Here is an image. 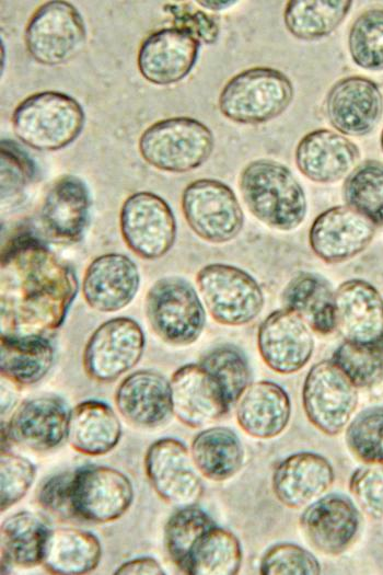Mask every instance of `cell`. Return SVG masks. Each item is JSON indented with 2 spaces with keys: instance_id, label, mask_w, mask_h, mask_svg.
Masks as SVG:
<instances>
[{
  "instance_id": "6da1fadb",
  "label": "cell",
  "mask_w": 383,
  "mask_h": 575,
  "mask_svg": "<svg viewBox=\"0 0 383 575\" xmlns=\"http://www.w3.org/2000/svg\"><path fill=\"white\" fill-rule=\"evenodd\" d=\"M77 291L74 272L46 245L27 234L12 240L1 263V334L46 337Z\"/></svg>"
},
{
  "instance_id": "7a4b0ae2",
  "label": "cell",
  "mask_w": 383,
  "mask_h": 575,
  "mask_svg": "<svg viewBox=\"0 0 383 575\" xmlns=\"http://www.w3.org/2000/svg\"><path fill=\"white\" fill-rule=\"evenodd\" d=\"M239 187L251 214L269 228L290 231L306 216L304 189L282 163L269 159L249 162L240 174Z\"/></svg>"
},
{
  "instance_id": "3957f363",
  "label": "cell",
  "mask_w": 383,
  "mask_h": 575,
  "mask_svg": "<svg viewBox=\"0 0 383 575\" xmlns=\"http://www.w3.org/2000/svg\"><path fill=\"white\" fill-rule=\"evenodd\" d=\"M15 136L38 151L60 150L81 134L85 114L72 96L43 91L24 99L12 114Z\"/></svg>"
},
{
  "instance_id": "277c9868",
  "label": "cell",
  "mask_w": 383,
  "mask_h": 575,
  "mask_svg": "<svg viewBox=\"0 0 383 575\" xmlns=\"http://www.w3.org/2000/svg\"><path fill=\"white\" fill-rule=\"evenodd\" d=\"M294 88L280 70L254 67L232 77L218 99L221 114L237 124L257 125L281 115L291 104Z\"/></svg>"
},
{
  "instance_id": "5b68a950",
  "label": "cell",
  "mask_w": 383,
  "mask_h": 575,
  "mask_svg": "<svg viewBox=\"0 0 383 575\" xmlns=\"http://www.w3.org/2000/svg\"><path fill=\"white\" fill-rule=\"evenodd\" d=\"M214 147L208 126L198 119L178 116L155 122L139 138V152L151 166L184 173L202 165Z\"/></svg>"
},
{
  "instance_id": "8992f818",
  "label": "cell",
  "mask_w": 383,
  "mask_h": 575,
  "mask_svg": "<svg viewBox=\"0 0 383 575\" xmlns=\"http://www.w3.org/2000/svg\"><path fill=\"white\" fill-rule=\"evenodd\" d=\"M148 321L155 334L172 345H189L201 334L206 311L195 288L179 277L156 280L146 297Z\"/></svg>"
},
{
  "instance_id": "52a82bcc",
  "label": "cell",
  "mask_w": 383,
  "mask_h": 575,
  "mask_svg": "<svg viewBox=\"0 0 383 575\" xmlns=\"http://www.w3.org/2000/svg\"><path fill=\"white\" fill-rule=\"evenodd\" d=\"M196 284L210 315L221 324H247L264 308L262 287L252 275L236 266L208 264L197 273Z\"/></svg>"
},
{
  "instance_id": "ba28073f",
  "label": "cell",
  "mask_w": 383,
  "mask_h": 575,
  "mask_svg": "<svg viewBox=\"0 0 383 575\" xmlns=\"http://www.w3.org/2000/svg\"><path fill=\"white\" fill-rule=\"evenodd\" d=\"M181 205L189 228L207 242H229L243 228L244 214L236 195L221 181L199 179L189 183Z\"/></svg>"
},
{
  "instance_id": "9c48e42d",
  "label": "cell",
  "mask_w": 383,
  "mask_h": 575,
  "mask_svg": "<svg viewBox=\"0 0 383 575\" xmlns=\"http://www.w3.org/2000/svg\"><path fill=\"white\" fill-rule=\"evenodd\" d=\"M86 41L84 21L74 5L48 1L31 16L24 33L30 55L39 64L56 66L76 57Z\"/></svg>"
},
{
  "instance_id": "30bf717a",
  "label": "cell",
  "mask_w": 383,
  "mask_h": 575,
  "mask_svg": "<svg viewBox=\"0 0 383 575\" xmlns=\"http://www.w3.org/2000/svg\"><path fill=\"white\" fill-rule=\"evenodd\" d=\"M302 402L310 422L327 435L339 434L358 404L357 387L330 359L315 364L307 372Z\"/></svg>"
},
{
  "instance_id": "8fae6325",
  "label": "cell",
  "mask_w": 383,
  "mask_h": 575,
  "mask_svg": "<svg viewBox=\"0 0 383 575\" xmlns=\"http://www.w3.org/2000/svg\"><path fill=\"white\" fill-rule=\"evenodd\" d=\"M119 226L127 246L146 260L162 257L175 242V216L169 204L152 192H137L126 198Z\"/></svg>"
},
{
  "instance_id": "7c38bea8",
  "label": "cell",
  "mask_w": 383,
  "mask_h": 575,
  "mask_svg": "<svg viewBox=\"0 0 383 575\" xmlns=\"http://www.w3.org/2000/svg\"><path fill=\"white\" fill-rule=\"evenodd\" d=\"M144 346V333L135 320L113 318L90 336L83 352L84 370L94 380L113 381L138 364Z\"/></svg>"
},
{
  "instance_id": "4fadbf2b",
  "label": "cell",
  "mask_w": 383,
  "mask_h": 575,
  "mask_svg": "<svg viewBox=\"0 0 383 575\" xmlns=\"http://www.w3.org/2000/svg\"><path fill=\"white\" fill-rule=\"evenodd\" d=\"M144 469L156 494L167 503L194 505L204 483L186 446L171 437L152 442L144 456Z\"/></svg>"
},
{
  "instance_id": "5bb4252c",
  "label": "cell",
  "mask_w": 383,
  "mask_h": 575,
  "mask_svg": "<svg viewBox=\"0 0 383 575\" xmlns=\"http://www.w3.org/2000/svg\"><path fill=\"white\" fill-rule=\"evenodd\" d=\"M134 499L131 481L123 472L103 465L76 471L73 502L78 517L105 524L121 517Z\"/></svg>"
},
{
  "instance_id": "9a60e30c",
  "label": "cell",
  "mask_w": 383,
  "mask_h": 575,
  "mask_svg": "<svg viewBox=\"0 0 383 575\" xmlns=\"http://www.w3.org/2000/svg\"><path fill=\"white\" fill-rule=\"evenodd\" d=\"M330 125L341 135L364 136L379 124L383 114V96L372 80L346 77L335 82L325 99Z\"/></svg>"
},
{
  "instance_id": "2e32d148",
  "label": "cell",
  "mask_w": 383,
  "mask_h": 575,
  "mask_svg": "<svg viewBox=\"0 0 383 575\" xmlns=\"http://www.w3.org/2000/svg\"><path fill=\"white\" fill-rule=\"evenodd\" d=\"M375 226L349 206H334L312 222L309 243L326 263H339L361 253L372 241Z\"/></svg>"
},
{
  "instance_id": "e0dca14e",
  "label": "cell",
  "mask_w": 383,
  "mask_h": 575,
  "mask_svg": "<svg viewBox=\"0 0 383 575\" xmlns=\"http://www.w3.org/2000/svg\"><path fill=\"white\" fill-rule=\"evenodd\" d=\"M200 42L187 30L173 26L150 34L141 44L137 65L141 76L158 85L182 81L194 68Z\"/></svg>"
},
{
  "instance_id": "ac0fdd59",
  "label": "cell",
  "mask_w": 383,
  "mask_h": 575,
  "mask_svg": "<svg viewBox=\"0 0 383 575\" xmlns=\"http://www.w3.org/2000/svg\"><path fill=\"white\" fill-rule=\"evenodd\" d=\"M259 354L279 373H293L310 360L314 340L310 326L288 309L271 312L259 325Z\"/></svg>"
},
{
  "instance_id": "d6986e66",
  "label": "cell",
  "mask_w": 383,
  "mask_h": 575,
  "mask_svg": "<svg viewBox=\"0 0 383 575\" xmlns=\"http://www.w3.org/2000/svg\"><path fill=\"white\" fill-rule=\"evenodd\" d=\"M70 411L56 396H38L21 403L2 429V437L21 447L45 451L67 437Z\"/></svg>"
},
{
  "instance_id": "ffe728a7",
  "label": "cell",
  "mask_w": 383,
  "mask_h": 575,
  "mask_svg": "<svg viewBox=\"0 0 383 575\" xmlns=\"http://www.w3.org/2000/svg\"><path fill=\"white\" fill-rule=\"evenodd\" d=\"M300 525L313 548L326 554H338L355 540L360 527V515L347 496L329 494L305 508Z\"/></svg>"
},
{
  "instance_id": "44dd1931",
  "label": "cell",
  "mask_w": 383,
  "mask_h": 575,
  "mask_svg": "<svg viewBox=\"0 0 383 575\" xmlns=\"http://www.w3.org/2000/svg\"><path fill=\"white\" fill-rule=\"evenodd\" d=\"M170 386L173 414L189 427L206 426L230 410L219 384L200 364L179 367Z\"/></svg>"
},
{
  "instance_id": "7402d4cb",
  "label": "cell",
  "mask_w": 383,
  "mask_h": 575,
  "mask_svg": "<svg viewBox=\"0 0 383 575\" xmlns=\"http://www.w3.org/2000/svg\"><path fill=\"white\" fill-rule=\"evenodd\" d=\"M140 285L136 263L121 253H106L88 266L82 294L85 302L101 312H115L128 306Z\"/></svg>"
},
{
  "instance_id": "603a6c76",
  "label": "cell",
  "mask_w": 383,
  "mask_h": 575,
  "mask_svg": "<svg viewBox=\"0 0 383 575\" xmlns=\"http://www.w3.org/2000/svg\"><path fill=\"white\" fill-rule=\"evenodd\" d=\"M360 151L344 135L326 128L304 135L294 151L299 171L315 183H334L348 175L357 164Z\"/></svg>"
},
{
  "instance_id": "cb8c5ba5",
  "label": "cell",
  "mask_w": 383,
  "mask_h": 575,
  "mask_svg": "<svg viewBox=\"0 0 383 575\" xmlns=\"http://www.w3.org/2000/svg\"><path fill=\"white\" fill-rule=\"evenodd\" d=\"M336 327L346 341L373 343L383 338V297L370 283L353 278L335 291Z\"/></svg>"
},
{
  "instance_id": "d4e9b609",
  "label": "cell",
  "mask_w": 383,
  "mask_h": 575,
  "mask_svg": "<svg viewBox=\"0 0 383 575\" xmlns=\"http://www.w3.org/2000/svg\"><path fill=\"white\" fill-rule=\"evenodd\" d=\"M91 198L85 183L78 176L66 174L48 189L40 209L45 231L65 242L78 241L88 225Z\"/></svg>"
},
{
  "instance_id": "484cf974",
  "label": "cell",
  "mask_w": 383,
  "mask_h": 575,
  "mask_svg": "<svg viewBox=\"0 0 383 575\" xmlns=\"http://www.w3.org/2000/svg\"><path fill=\"white\" fill-rule=\"evenodd\" d=\"M334 470L314 452H298L283 459L272 474V490L288 507H302L320 498L333 484Z\"/></svg>"
},
{
  "instance_id": "4316f807",
  "label": "cell",
  "mask_w": 383,
  "mask_h": 575,
  "mask_svg": "<svg viewBox=\"0 0 383 575\" xmlns=\"http://www.w3.org/2000/svg\"><path fill=\"white\" fill-rule=\"evenodd\" d=\"M115 404L132 424L159 426L173 413L170 381L153 370L135 371L118 386Z\"/></svg>"
},
{
  "instance_id": "83f0119b",
  "label": "cell",
  "mask_w": 383,
  "mask_h": 575,
  "mask_svg": "<svg viewBox=\"0 0 383 575\" xmlns=\"http://www.w3.org/2000/svg\"><path fill=\"white\" fill-rule=\"evenodd\" d=\"M291 414L288 393L277 383L258 381L244 391L236 403L241 428L255 438H272L287 426Z\"/></svg>"
},
{
  "instance_id": "f1b7e54d",
  "label": "cell",
  "mask_w": 383,
  "mask_h": 575,
  "mask_svg": "<svg viewBox=\"0 0 383 575\" xmlns=\"http://www.w3.org/2000/svg\"><path fill=\"white\" fill-rule=\"evenodd\" d=\"M121 437V424L105 402L88 400L69 414L67 439L78 452L101 456L113 450Z\"/></svg>"
},
{
  "instance_id": "f546056e",
  "label": "cell",
  "mask_w": 383,
  "mask_h": 575,
  "mask_svg": "<svg viewBox=\"0 0 383 575\" xmlns=\"http://www.w3.org/2000/svg\"><path fill=\"white\" fill-rule=\"evenodd\" d=\"M100 540L91 532L77 528L50 529L46 538L42 564L50 573L85 574L101 561Z\"/></svg>"
},
{
  "instance_id": "4dcf8cb0",
  "label": "cell",
  "mask_w": 383,
  "mask_h": 575,
  "mask_svg": "<svg viewBox=\"0 0 383 575\" xmlns=\"http://www.w3.org/2000/svg\"><path fill=\"white\" fill-rule=\"evenodd\" d=\"M282 304L318 334L326 335L336 329L335 292L318 275L294 276L283 289Z\"/></svg>"
},
{
  "instance_id": "1f68e13d",
  "label": "cell",
  "mask_w": 383,
  "mask_h": 575,
  "mask_svg": "<svg viewBox=\"0 0 383 575\" xmlns=\"http://www.w3.org/2000/svg\"><path fill=\"white\" fill-rule=\"evenodd\" d=\"M0 369L10 381L30 386L43 379L53 367L55 349L45 336L1 334Z\"/></svg>"
},
{
  "instance_id": "d6a6232c",
  "label": "cell",
  "mask_w": 383,
  "mask_h": 575,
  "mask_svg": "<svg viewBox=\"0 0 383 575\" xmlns=\"http://www.w3.org/2000/svg\"><path fill=\"white\" fill-rule=\"evenodd\" d=\"M190 455L201 475L224 481L241 469L244 448L237 435L228 427H211L197 434Z\"/></svg>"
},
{
  "instance_id": "836d02e7",
  "label": "cell",
  "mask_w": 383,
  "mask_h": 575,
  "mask_svg": "<svg viewBox=\"0 0 383 575\" xmlns=\"http://www.w3.org/2000/svg\"><path fill=\"white\" fill-rule=\"evenodd\" d=\"M46 521L31 511H19L1 524V563L33 567L42 564L49 532Z\"/></svg>"
},
{
  "instance_id": "e575fe53",
  "label": "cell",
  "mask_w": 383,
  "mask_h": 575,
  "mask_svg": "<svg viewBox=\"0 0 383 575\" xmlns=\"http://www.w3.org/2000/svg\"><path fill=\"white\" fill-rule=\"evenodd\" d=\"M351 5V1H288L283 11L285 26L295 38L320 39L338 27Z\"/></svg>"
},
{
  "instance_id": "d590c367",
  "label": "cell",
  "mask_w": 383,
  "mask_h": 575,
  "mask_svg": "<svg viewBox=\"0 0 383 575\" xmlns=\"http://www.w3.org/2000/svg\"><path fill=\"white\" fill-rule=\"evenodd\" d=\"M242 564L239 539L229 530L213 526L196 543L186 574L234 575Z\"/></svg>"
},
{
  "instance_id": "8d00e7d4",
  "label": "cell",
  "mask_w": 383,
  "mask_h": 575,
  "mask_svg": "<svg viewBox=\"0 0 383 575\" xmlns=\"http://www.w3.org/2000/svg\"><path fill=\"white\" fill-rule=\"evenodd\" d=\"M343 194L347 206L375 227L383 226V163L368 160L355 166L344 182Z\"/></svg>"
},
{
  "instance_id": "74e56055",
  "label": "cell",
  "mask_w": 383,
  "mask_h": 575,
  "mask_svg": "<svg viewBox=\"0 0 383 575\" xmlns=\"http://www.w3.org/2000/svg\"><path fill=\"white\" fill-rule=\"evenodd\" d=\"M213 526L211 517L194 505L183 506L170 517L164 528V542L170 557L181 571L186 573L193 549Z\"/></svg>"
},
{
  "instance_id": "f35d334b",
  "label": "cell",
  "mask_w": 383,
  "mask_h": 575,
  "mask_svg": "<svg viewBox=\"0 0 383 575\" xmlns=\"http://www.w3.org/2000/svg\"><path fill=\"white\" fill-rule=\"evenodd\" d=\"M332 360L357 388L371 387L383 377V338L373 343L345 340L334 352Z\"/></svg>"
},
{
  "instance_id": "ab89813d",
  "label": "cell",
  "mask_w": 383,
  "mask_h": 575,
  "mask_svg": "<svg viewBox=\"0 0 383 575\" xmlns=\"http://www.w3.org/2000/svg\"><path fill=\"white\" fill-rule=\"evenodd\" d=\"M348 49L360 68L383 70V9H369L355 20L348 34Z\"/></svg>"
},
{
  "instance_id": "60d3db41",
  "label": "cell",
  "mask_w": 383,
  "mask_h": 575,
  "mask_svg": "<svg viewBox=\"0 0 383 575\" xmlns=\"http://www.w3.org/2000/svg\"><path fill=\"white\" fill-rule=\"evenodd\" d=\"M199 364L214 378L229 407L237 403L251 380L244 355L234 347L222 346L205 355Z\"/></svg>"
},
{
  "instance_id": "b9f144b4",
  "label": "cell",
  "mask_w": 383,
  "mask_h": 575,
  "mask_svg": "<svg viewBox=\"0 0 383 575\" xmlns=\"http://www.w3.org/2000/svg\"><path fill=\"white\" fill-rule=\"evenodd\" d=\"M346 444L367 464H383V406L360 412L346 429Z\"/></svg>"
},
{
  "instance_id": "7bdbcfd3",
  "label": "cell",
  "mask_w": 383,
  "mask_h": 575,
  "mask_svg": "<svg viewBox=\"0 0 383 575\" xmlns=\"http://www.w3.org/2000/svg\"><path fill=\"white\" fill-rule=\"evenodd\" d=\"M264 575H317L321 565L316 557L293 543H278L266 551L260 562Z\"/></svg>"
},
{
  "instance_id": "ee69618b",
  "label": "cell",
  "mask_w": 383,
  "mask_h": 575,
  "mask_svg": "<svg viewBox=\"0 0 383 575\" xmlns=\"http://www.w3.org/2000/svg\"><path fill=\"white\" fill-rule=\"evenodd\" d=\"M1 511L18 503L30 490L35 475V465L26 458L1 451Z\"/></svg>"
},
{
  "instance_id": "f6af8a7d",
  "label": "cell",
  "mask_w": 383,
  "mask_h": 575,
  "mask_svg": "<svg viewBox=\"0 0 383 575\" xmlns=\"http://www.w3.org/2000/svg\"><path fill=\"white\" fill-rule=\"evenodd\" d=\"M74 478L76 471L58 473L45 480L37 491L38 504L57 517H78L73 502Z\"/></svg>"
},
{
  "instance_id": "bcb514c9",
  "label": "cell",
  "mask_w": 383,
  "mask_h": 575,
  "mask_svg": "<svg viewBox=\"0 0 383 575\" xmlns=\"http://www.w3.org/2000/svg\"><path fill=\"white\" fill-rule=\"evenodd\" d=\"M349 488L365 513L383 517V464L357 469L350 478Z\"/></svg>"
},
{
  "instance_id": "7dc6e473",
  "label": "cell",
  "mask_w": 383,
  "mask_h": 575,
  "mask_svg": "<svg viewBox=\"0 0 383 575\" xmlns=\"http://www.w3.org/2000/svg\"><path fill=\"white\" fill-rule=\"evenodd\" d=\"M170 12L175 18L177 27L190 32L199 42L212 44L219 35V27L210 15L202 11H192L177 5L170 8Z\"/></svg>"
},
{
  "instance_id": "c3c4849f",
  "label": "cell",
  "mask_w": 383,
  "mask_h": 575,
  "mask_svg": "<svg viewBox=\"0 0 383 575\" xmlns=\"http://www.w3.org/2000/svg\"><path fill=\"white\" fill-rule=\"evenodd\" d=\"M116 575H163L160 563L150 556L136 557L123 563L115 572Z\"/></svg>"
},
{
  "instance_id": "681fc988",
  "label": "cell",
  "mask_w": 383,
  "mask_h": 575,
  "mask_svg": "<svg viewBox=\"0 0 383 575\" xmlns=\"http://www.w3.org/2000/svg\"><path fill=\"white\" fill-rule=\"evenodd\" d=\"M196 3L209 10L220 11V10L228 9L236 4L237 2L227 0V1H197Z\"/></svg>"
},
{
  "instance_id": "f907efd6",
  "label": "cell",
  "mask_w": 383,
  "mask_h": 575,
  "mask_svg": "<svg viewBox=\"0 0 383 575\" xmlns=\"http://www.w3.org/2000/svg\"><path fill=\"white\" fill-rule=\"evenodd\" d=\"M380 143H381V148L383 151V129H382L381 137H380Z\"/></svg>"
}]
</instances>
